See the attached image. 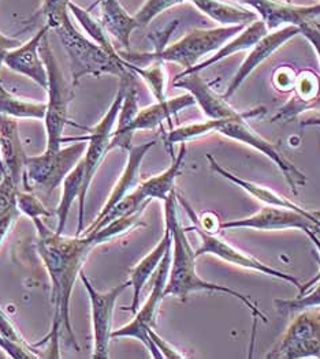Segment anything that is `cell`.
I'll use <instances>...</instances> for the list:
<instances>
[{
  "mask_svg": "<svg viewBox=\"0 0 320 359\" xmlns=\"http://www.w3.org/2000/svg\"><path fill=\"white\" fill-rule=\"evenodd\" d=\"M222 119H208L206 122L199 123H190L178 128H173L166 138L167 145L171 148L174 144H182L190 140L204 137L210 133H218V128L220 126Z\"/></svg>",
  "mask_w": 320,
  "mask_h": 359,
  "instance_id": "cell-31",
  "label": "cell"
},
{
  "mask_svg": "<svg viewBox=\"0 0 320 359\" xmlns=\"http://www.w3.org/2000/svg\"><path fill=\"white\" fill-rule=\"evenodd\" d=\"M295 79H297L295 72L292 67H288V66L278 69L274 73V78H272L275 88H278V90H281V92L293 90Z\"/></svg>",
  "mask_w": 320,
  "mask_h": 359,
  "instance_id": "cell-38",
  "label": "cell"
},
{
  "mask_svg": "<svg viewBox=\"0 0 320 359\" xmlns=\"http://www.w3.org/2000/svg\"><path fill=\"white\" fill-rule=\"evenodd\" d=\"M148 334H149V337H151V340L154 341V344L158 347V350L160 351V354L163 355V358H168V359H181V358H187V355H184V354H181L175 347H173L170 343H167L164 339H161L159 334H156L155 331H154V328H151L149 331H148Z\"/></svg>",
  "mask_w": 320,
  "mask_h": 359,
  "instance_id": "cell-39",
  "label": "cell"
},
{
  "mask_svg": "<svg viewBox=\"0 0 320 359\" xmlns=\"http://www.w3.org/2000/svg\"><path fill=\"white\" fill-rule=\"evenodd\" d=\"M47 114V102H29L0 88V115L15 119H39L44 121Z\"/></svg>",
  "mask_w": 320,
  "mask_h": 359,
  "instance_id": "cell-29",
  "label": "cell"
},
{
  "mask_svg": "<svg viewBox=\"0 0 320 359\" xmlns=\"http://www.w3.org/2000/svg\"><path fill=\"white\" fill-rule=\"evenodd\" d=\"M185 154H187V145L185 142H182L180 152L175 157H173V163L167 170L160 172L159 175H155L138 184L148 200H159L164 203L168 198V196L174 191L175 180L181 174Z\"/></svg>",
  "mask_w": 320,
  "mask_h": 359,
  "instance_id": "cell-25",
  "label": "cell"
},
{
  "mask_svg": "<svg viewBox=\"0 0 320 359\" xmlns=\"http://www.w3.org/2000/svg\"><path fill=\"white\" fill-rule=\"evenodd\" d=\"M53 30L56 32L65 51L67 52L70 60L72 85L74 88L80 82L81 78L85 76L100 77L109 74L124 78L132 73L125 66L124 57H112L102 47L77 30L72 22L70 11L53 26Z\"/></svg>",
  "mask_w": 320,
  "mask_h": 359,
  "instance_id": "cell-3",
  "label": "cell"
},
{
  "mask_svg": "<svg viewBox=\"0 0 320 359\" xmlns=\"http://www.w3.org/2000/svg\"><path fill=\"white\" fill-rule=\"evenodd\" d=\"M21 44H22V43H21L20 40L13 39V37H7V36H4L3 33H0V69H1L3 63H4V57H6V55L8 53V51H11V50L20 47ZM1 86H3V85H1V81H0V88H1Z\"/></svg>",
  "mask_w": 320,
  "mask_h": 359,
  "instance_id": "cell-42",
  "label": "cell"
},
{
  "mask_svg": "<svg viewBox=\"0 0 320 359\" xmlns=\"http://www.w3.org/2000/svg\"><path fill=\"white\" fill-rule=\"evenodd\" d=\"M20 213L21 212L18 210V208H15L11 212H8L7 215H4L3 217H0V248H1L3 242L6 241L7 235L13 230Z\"/></svg>",
  "mask_w": 320,
  "mask_h": 359,
  "instance_id": "cell-41",
  "label": "cell"
},
{
  "mask_svg": "<svg viewBox=\"0 0 320 359\" xmlns=\"http://www.w3.org/2000/svg\"><path fill=\"white\" fill-rule=\"evenodd\" d=\"M185 1L192 3V0H147L144 3V6L135 13L134 18L138 22L140 27L147 26L166 10H168L177 4L185 3Z\"/></svg>",
  "mask_w": 320,
  "mask_h": 359,
  "instance_id": "cell-33",
  "label": "cell"
},
{
  "mask_svg": "<svg viewBox=\"0 0 320 359\" xmlns=\"http://www.w3.org/2000/svg\"><path fill=\"white\" fill-rule=\"evenodd\" d=\"M20 186L10 175H3L0 180V217L17 208V193Z\"/></svg>",
  "mask_w": 320,
  "mask_h": 359,
  "instance_id": "cell-35",
  "label": "cell"
},
{
  "mask_svg": "<svg viewBox=\"0 0 320 359\" xmlns=\"http://www.w3.org/2000/svg\"><path fill=\"white\" fill-rule=\"evenodd\" d=\"M73 142L74 144L66 148L46 151L39 156H27L22 182L29 191L33 186L50 194L62 184L70 171L80 163L86 151L85 141Z\"/></svg>",
  "mask_w": 320,
  "mask_h": 359,
  "instance_id": "cell-7",
  "label": "cell"
},
{
  "mask_svg": "<svg viewBox=\"0 0 320 359\" xmlns=\"http://www.w3.org/2000/svg\"><path fill=\"white\" fill-rule=\"evenodd\" d=\"M187 231H194L199 238H200V246L197 250H194V256L196 258H199L200 256H204V255H211V256L218 257L220 258L222 261H226L229 264H233V265H237L241 268H245V269H249V271H255V272H260L263 275L267 276H271V278H275V279H281L284 282L291 283L295 287H301L302 284L300 283V280L293 276V275H289V273H285V272H281L272 266H268L265 262H262L260 259L255 258V257L248 255V253H244L239 250L236 246L230 245L229 242H226L223 238L211 233V232L204 231L200 226L194 224L193 227H189L185 229Z\"/></svg>",
  "mask_w": 320,
  "mask_h": 359,
  "instance_id": "cell-12",
  "label": "cell"
},
{
  "mask_svg": "<svg viewBox=\"0 0 320 359\" xmlns=\"http://www.w3.org/2000/svg\"><path fill=\"white\" fill-rule=\"evenodd\" d=\"M192 3L211 20L225 25H249L256 21L255 11L239 8L219 0H192Z\"/></svg>",
  "mask_w": 320,
  "mask_h": 359,
  "instance_id": "cell-26",
  "label": "cell"
},
{
  "mask_svg": "<svg viewBox=\"0 0 320 359\" xmlns=\"http://www.w3.org/2000/svg\"><path fill=\"white\" fill-rule=\"evenodd\" d=\"M286 1H288V3H291V0H286Z\"/></svg>",
  "mask_w": 320,
  "mask_h": 359,
  "instance_id": "cell-47",
  "label": "cell"
},
{
  "mask_svg": "<svg viewBox=\"0 0 320 359\" xmlns=\"http://www.w3.org/2000/svg\"><path fill=\"white\" fill-rule=\"evenodd\" d=\"M69 11L79 21V24L82 26V29L85 30V33L89 36V39L93 43H96L99 47H102L112 57L122 59V56L119 55V51L112 46L111 36L108 34V32L102 24V21H98L88 10L82 8L74 1L69 3Z\"/></svg>",
  "mask_w": 320,
  "mask_h": 359,
  "instance_id": "cell-28",
  "label": "cell"
},
{
  "mask_svg": "<svg viewBox=\"0 0 320 359\" xmlns=\"http://www.w3.org/2000/svg\"><path fill=\"white\" fill-rule=\"evenodd\" d=\"M125 66L145 81L156 102L166 100V73L163 69V62H152L148 67H141L125 60Z\"/></svg>",
  "mask_w": 320,
  "mask_h": 359,
  "instance_id": "cell-30",
  "label": "cell"
},
{
  "mask_svg": "<svg viewBox=\"0 0 320 359\" xmlns=\"http://www.w3.org/2000/svg\"><path fill=\"white\" fill-rule=\"evenodd\" d=\"M300 34L304 36L314 47V50L318 53L320 60V27L314 21H308L300 26Z\"/></svg>",
  "mask_w": 320,
  "mask_h": 359,
  "instance_id": "cell-40",
  "label": "cell"
},
{
  "mask_svg": "<svg viewBox=\"0 0 320 359\" xmlns=\"http://www.w3.org/2000/svg\"><path fill=\"white\" fill-rule=\"evenodd\" d=\"M297 34H300V26H284L281 29L268 32L260 41H258L255 44L253 50L246 56V59L242 62L237 74L232 79V82L227 86V90L225 92L223 97L226 100H229V97H232L237 92L241 83L253 73V70H256L274 52L279 50L285 43L292 40L294 36H297Z\"/></svg>",
  "mask_w": 320,
  "mask_h": 359,
  "instance_id": "cell-17",
  "label": "cell"
},
{
  "mask_svg": "<svg viewBox=\"0 0 320 359\" xmlns=\"http://www.w3.org/2000/svg\"><path fill=\"white\" fill-rule=\"evenodd\" d=\"M171 265V248L167 250V253L163 257L160 262L159 268L156 271V278L154 282L152 291L145 301V304L135 311L133 321L124 325L119 330L112 331L111 339H119V337H134L140 340L151 353L152 358L161 359L163 355L160 354L158 347L151 340L148 331L156 325V316L159 310L160 304L164 298V288L168 280V272Z\"/></svg>",
  "mask_w": 320,
  "mask_h": 359,
  "instance_id": "cell-10",
  "label": "cell"
},
{
  "mask_svg": "<svg viewBox=\"0 0 320 359\" xmlns=\"http://www.w3.org/2000/svg\"><path fill=\"white\" fill-rule=\"evenodd\" d=\"M37 230V252L48 272L53 295V328L46 340L50 341V358H60L59 336L65 328L69 340L80 350L70 321V299L77 276L91 252L102 245L96 232L80 236H65L50 230L40 217L33 219Z\"/></svg>",
  "mask_w": 320,
  "mask_h": 359,
  "instance_id": "cell-1",
  "label": "cell"
},
{
  "mask_svg": "<svg viewBox=\"0 0 320 359\" xmlns=\"http://www.w3.org/2000/svg\"><path fill=\"white\" fill-rule=\"evenodd\" d=\"M102 11V24L108 34L114 37L125 50L131 48V36L140 27L134 15H131L119 0H98Z\"/></svg>",
  "mask_w": 320,
  "mask_h": 359,
  "instance_id": "cell-23",
  "label": "cell"
},
{
  "mask_svg": "<svg viewBox=\"0 0 320 359\" xmlns=\"http://www.w3.org/2000/svg\"><path fill=\"white\" fill-rule=\"evenodd\" d=\"M17 208L20 212L27 215L29 219H43V217H51L53 213L44 206V204L29 190L17 193Z\"/></svg>",
  "mask_w": 320,
  "mask_h": 359,
  "instance_id": "cell-34",
  "label": "cell"
},
{
  "mask_svg": "<svg viewBox=\"0 0 320 359\" xmlns=\"http://www.w3.org/2000/svg\"><path fill=\"white\" fill-rule=\"evenodd\" d=\"M40 53L46 63L48 73V100H47V114L44 118L46 131H47V148L46 151H56L62 148L65 142L63 130L67 125L77 126L69 121V105L74 97V86L69 85L59 69L56 57L50 47L48 33L44 36Z\"/></svg>",
  "mask_w": 320,
  "mask_h": 359,
  "instance_id": "cell-6",
  "label": "cell"
},
{
  "mask_svg": "<svg viewBox=\"0 0 320 359\" xmlns=\"http://www.w3.org/2000/svg\"><path fill=\"white\" fill-rule=\"evenodd\" d=\"M316 109H320V97H319V102H318V105H316Z\"/></svg>",
  "mask_w": 320,
  "mask_h": 359,
  "instance_id": "cell-46",
  "label": "cell"
},
{
  "mask_svg": "<svg viewBox=\"0 0 320 359\" xmlns=\"http://www.w3.org/2000/svg\"><path fill=\"white\" fill-rule=\"evenodd\" d=\"M207 158H208V161H210L211 168H213L216 174H219V175H220L222 178H225V180H230L232 183L237 184L242 190H245L249 196L255 197L258 201H260V203H263V204H266V205L281 206V208L293 209V210H297V212H300V213H302V215H307V216H315L314 213H309V210H307V209H304V208L294 204L292 201H289L288 198H285L284 196L278 194L276 191H274V190H271V189H268V187H263V186L256 184V183H253V182H249V180H242L240 177H236L234 174H232L230 171H227L226 168H223V167L213 158L211 154H207Z\"/></svg>",
  "mask_w": 320,
  "mask_h": 359,
  "instance_id": "cell-24",
  "label": "cell"
},
{
  "mask_svg": "<svg viewBox=\"0 0 320 359\" xmlns=\"http://www.w3.org/2000/svg\"><path fill=\"white\" fill-rule=\"evenodd\" d=\"M196 104L194 97L190 93H185L173 99H166L163 102H156L149 107L138 109L133 121L122 130L114 131L109 149L122 148L131 149L132 137L138 130H152L158 128L164 121H170L173 116L178 115L182 109Z\"/></svg>",
  "mask_w": 320,
  "mask_h": 359,
  "instance_id": "cell-13",
  "label": "cell"
},
{
  "mask_svg": "<svg viewBox=\"0 0 320 359\" xmlns=\"http://www.w3.org/2000/svg\"><path fill=\"white\" fill-rule=\"evenodd\" d=\"M48 30L51 27L46 24L27 43L8 51L3 63L11 72L32 79L44 90L48 89V73L40 53V46Z\"/></svg>",
  "mask_w": 320,
  "mask_h": 359,
  "instance_id": "cell-16",
  "label": "cell"
},
{
  "mask_svg": "<svg viewBox=\"0 0 320 359\" xmlns=\"http://www.w3.org/2000/svg\"><path fill=\"white\" fill-rule=\"evenodd\" d=\"M171 246H173V235H171L170 229L166 226L164 233H163L159 243L154 248V250L151 253H148L135 266L131 269L129 282L133 287V301H132L131 306L125 308V310L132 311L133 314H135V311L140 309V299H141V292H142L144 285L149 280V278L158 271L163 257Z\"/></svg>",
  "mask_w": 320,
  "mask_h": 359,
  "instance_id": "cell-21",
  "label": "cell"
},
{
  "mask_svg": "<svg viewBox=\"0 0 320 359\" xmlns=\"http://www.w3.org/2000/svg\"><path fill=\"white\" fill-rule=\"evenodd\" d=\"M155 141H149L141 145H132L129 149V156H128V163L125 165V170L122 175L119 177L118 182L115 183L106 204L102 208L100 213L96 216V219L92 222L91 226L84 229L82 233L92 230L105 216L107 212L114 205H116L122 198H125L129 193H132L134 189L140 184V167L147 154L155 147ZM81 233V235H82Z\"/></svg>",
  "mask_w": 320,
  "mask_h": 359,
  "instance_id": "cell-19",
  "label": "cell"
},
{
  "mask_svg": "<svg viewBox=\"0 0 320 359\" xmlns=\"http://www.w3.org/2000/svg\"><path fill=\"white\" fill-rule=\"evenodd\" d=\"M301 125H302V126H320V118H309V119H305V121H302ZM314 215L320 220V212H315Z\"/></svg>",
  "mask_w": 320,
  "mask_h": 359,
  "instance_id": "cell-44",
  "label": "cell"
},
{
  "mask_svg": "<svg viewBox=\"0 0 320 359\" xmlns=\"http://www.w3.org/2000/svg\"><path fill=\"white\" fill-rule=\"evenodd\" d=\"M72 0H43L41 13L47 18V25L53 26L69 13V3Z\"/></svg>",
  "mask_w": 320,
  "mask_h": 359,
  "instance_id": "cell-36",
  "label": "cell"
},
{
  "mask_svg": "<svg viewBox=\"0 0 320 359\" xmlns=\"http://www.w3.org/2000/svg\"><path fill=\"white\" fill-rule=\"evenodd\" d=\"M177 208H178V200H177V191L174 190L168 196V198L164 201L166 226L170 229L173 235L171 265L168 272V280L164 288V298L177 297L185 301L192 292H197V291L223 292L237 298L241 304H244L246 308L249 309L255 318V324L258 318H260L263 323H268V317L266 314L262 313L256 306V304H253L246 295L241 294L230 287L207 282L197 275L194 250L192 249L187 241V230L180 223Z\"/></svg>",
  "mask_w": 320,
  "mask_h": 359,
  "instance_id": "cell-2",
  "label": "cell"
},
{
  "mask_svg": "<svg viewBox=\"0 0 320 359\" xmlns=\"http://www.w3.org/2000/svg\"><path fill=\"white\" fill-rule=\"evenodd\" d=\"M251 7L266 24L269 32L284 26H301L308 21H314L320 15V4L315 6H293L278 0H239Z\"/></svg>",
  "mask_w": 320,
  "mask_h": 359,
  "instance_id": "cell-15",
  "label": "cell"
},
{
  "mask_svg": "<svg viewBox=\"0 0 320 359\" xmlns=\"http://www.w3.org/2000/svg\"><path fill=\"white\" fill-rule=\"evenodd\" d=\"M134 79V73H131L126 77L121 78V83H119V89L116 92V96L114 99V102L111 104V107L108 108L106 115L102 118V121L93 126L92 128H88V135H82L77 138H65V142L69 141H85L86 144V151L82 157L84 161V167H85V175H84V186H82V191H81L80 200V212H79V229H77V236H80L84 231V212H85V201H86V193L88 189L92 183V180L98 171V168L100 167L102 161L105 160L106 154L111 151V140L114 135V128L116 125L118 121V115L121 112V107L125 99V93L128 89V85L131 83V81Z\"/></svg>",
  "mask_w": 320,
  "mask_h": 359,
  "instance_id": "cell-5",
  "label": "cell"
},
{
  "mask_svg": "<svg viewBox=\"0 0 320 359\" xmlns=\"http://www.w3.org/2000/svg\"><path fill=\"white\" fill-rule=\"evenodd\" d=\"M304 232H305V233H307V236H308V238H309V239H311V242H312V243H314V245H315V248H316V250H318V253H319V256H320L319 236H318V235H316V233H315V231H314V230H304ZM319 279H320V271H319V273H318V275H316V276H315V278H314V279H312V280H309V282L305 283V284H304V285H301V287H300V294H298V295H301V294H304V292H305V291H308V290H309V288H311V287H312V285H314V284H315V283L318 282V280H319Z\"/></svg>",
  "mask_w": 320,
  "mask_h": 359,
  "instance_id": "cell-43",
  "label": "cell"
},
{
  "mask_svg": "<svg viewBox=\"0 0 320 359\" xmlns=\"http://www.w3.org/2000/svg\"><path fill=\"white\" fill-rule=\"evenodd\" d=\"M173 83L175 88L187 89V93L194 97L196 104L200 105L203 112L210 119H230L241 114L227 103L223 96L213 92L200 73H181L175 77Z\"/></svg>",
  "mask_w": 320,
  "mask_h": 359,
  "instance_id": "cell-18",
  "label": "cell"
},
{
  "mask_svg": "<svg viewBox=\"0 0 320 359\" xmlns=\"http://www.w3.org/2000/svg\"><path fill=\"white\" fill-rule=\"evenodd\" d=\"M233 229H252V230H319L320 220L316 216H307L293 209L281 206L267 205L258 213L237 220H229L220 223V230Z\"/></svg>",
  "mask_w": 320,
  "mask_h": 359,
  "instance_id": "cell-14",
  "label": "cell"
},
{
  "mask_svg": "<svg viewBox=\"0 0 320 359\" xmlns=\"http://www.w3.org/2000/svg\"><path fill=\"white\" fill-rule=\"evenodd\" d=\"M269 30L267 29L266 24L262 20H256L252 24L245 26V29L239 33L233 40H229L222 48H219L218 51L213 53L211 57L206 59L204 62L197 63L196 66L187 69L182 72V74L187 73H201L203 70H206L207 67H211L215 63H218L219 60L236 53V52L245 51L249 48H253L255 44L258 41H260Z\"/></svg>",
  "mask_w": 320,
  "mask_h": 359,
  "instance_id": "cell-22",
  "label": "cell"
},
{
  "mask_svg": "<svg viewBox=\"0 0 320 359\" xmlns=\"http://www.w3.org/2000/svg\"><path fill=\"white\" fill-rule=\"evenodd\" d=\"M275 306L282 314H291L295 311H301L305 309L320 306V279L315 283L309 291L298 295L294 299H275Z\"/></svg>",
  "mask_w": 320,
  "mask_h": 359,
  "instance_id": "cell-32",
  "label": "cell"
},
{
  "mask_svg": "<svg viewBox=\"0 0 320 359\" xmlns=\"http://www.w3.org/2000/svg\"><path fill=\"white\" fill-rule=\"evenodd\" d=\"M0 334L10 341L20 343L24 346H30L18 332V330L15 328V325L13 324V321L10 320V317L6 314V311L1 309V306H0Z\"/></svg>",
  "mask_w": 320,
  "mask_h": 359,
  "instance_id": "cell-37",
  "label": "cell"
},
{
  "mask_svg": "<svg viewBox=\"0 0 320 359\" xmlns=\"http://www.w3.org/2000/svg\"><path fill=\"white\" fill-rule=\"evenodd\" d=\"M0 145L6 174L13 178L17 186H20L25 174L27 154L21 142L18 122L15 118L0 115Z\"/></svg>",
  "mask_w": 320,
  "mask_h": 359,
  "instance_id": "cell-20",
  "label": "cell"
},
{
  "mask_svg": "<svg viewBox=\"0 0 320 359\" xmlns=\"http://www.w3.org/2000/svg\"><path fill=\"white\" fill-rule=\"evenodd\" d=\"M265 112H266L265 108H256V109L241 112L240 115L236 118L222 119L218 133L232 140L240 141L242 144H246L248 147L259 151L260 154H266L267 157L281 170V172L285 175L288 183L291 184L294 194H297V187L305 184L307 177L298 168H295L294 164H292L289 160H286L282 154H279V151L271 142L266 141L248 123V119L260 116Z\"/></svg>",
  "mask_w": 320,
  "mask_h": 359,
  "instance_id": "cell-8",
  "label": "cell"
},
{
  "mask_svg": "<svg viewBox=\"0 0 320 359\" xmlns=\"http://www.w3.org/2000/svg\"><path fill=\"white\" fill-rule=\"evenodd\" d=\"M80 279L91 301V313H92V332H93V359H107L109 357L108 348L111 334H112V316L116 301L119 295L132 285L131 282L122 283L106 292L98 291L93 284L89 282L84 271H81Z\"/></svg>",
  "mask_w": 320,
  "mask_h": 359,
  "instance_id": "cell-11",
  "label": "cell"
},
{
  "mask_svg": "<svg viewBox=\"0 0 320 359\" xmlns=\"http://www.w3.org/2000/svg\"><path fill=\"white\" fill-rule=\"evenodd\" d=\"M246 25H227L213 29H194L177 43L154 52H119V55L135 66L152 62H171L185 70L196 66L201 57L222 48L229 40L236 37Z\"/></svg>",
  "mask_w": 320,
  "mask_h": 359,
  "instance_id": "cell-4",
  "label": "cell"
},
{
  "mask_svg": "<svg viewBox=\"0 0 320 359\" xmlns=\"http://www.w3.org/2000/svg\"><path fill=\"white\" fill-rule=\"evenodd\" d=\"M267 358H320V306L301 310Z\"/></svg>",
  "mask_w": 320,
  "mask_h": 359,
  "instance_id": "cell-9",
  "label": "cell"
},
{
  "mask_svg": "<svg viewBox=\"0 0 320 359\" xmlns=\"http://www.w3.org/2000/svg\"><path fill=\"white\" fill-rule=\"evenodd\" d=\"M6 175V170H4V164H3V158H1V145H0V177Z\"/></svg>",
  "mask_w": 320,
  "mask_h": 359,
  "instance_id": "cell-45",
  "label": "cell"
},
{
  "mask_svg": "<svg viewBox=\"0 0 320 359\" xmlns=\"http://www.w3.org/2000/svg\"><path fill=\"white\" fill-rule=\"evenodd\" d=\"M84 175H85V167H84V161L81 158L80 163L70 171V174L62 182V197H60L59 205L56 209L58 226H56L55 231L58 233H63L70 209L77 198L80 200L81 191H82V186H84Z\"/></svg>",
  "mask_w": 320,
  "mask_h": 359,
  "instance_id": "cell-27",
  "label": "cell"
}]
</instances>
